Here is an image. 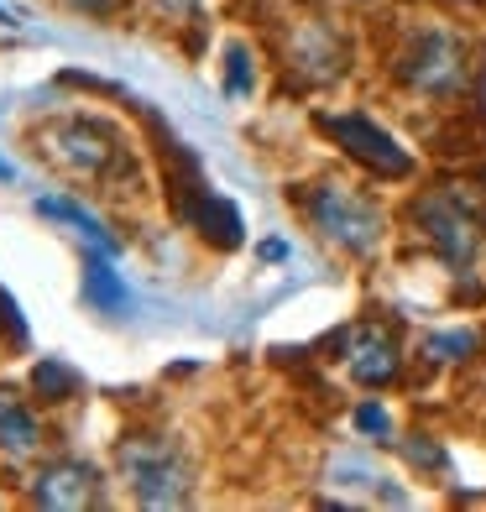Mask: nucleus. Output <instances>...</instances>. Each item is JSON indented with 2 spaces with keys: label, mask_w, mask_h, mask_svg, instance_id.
Listing matches in <instances>:
<instances>
[{
  "label": "nucleus",
  "mask_w": 486,
  "mask_h": 512,
  "mask_svg": "<svg viewBox=\"0 0 486 512\" xmlns=\"http://www.w3.org/2000/svg\"><path fill=\"white\" fill-rule=\"evenodd\" d=\"M298 204H304L309 225L324 241L351 251V256H372L387 236V215L377 209V199H366L361 189H351V183H340V178L314 183L309 194H298Z\"/></svg>",
  "instance_id": "1"
},
{
  "label": "nucleus",
  "mask_w": 486,
  "mask_h": 512,
  "mask_svg": "<svg viewBox=\"0 0 486 512\" xmlns=\"http://www.w3.org/2000/svg\"><path fill=\"white\" fill-rule=\"evenodd\" d=\"M392 74H398V84H408L413 95L445 100L455 89H466L471 48H466V37L450 32V27H419L398 48V58H392Z\"/></svg>",
  "instance_id": "2"
},
{
  "label": "nucleus",
  "mask_w": 486,
  "mask_h": 512,
  "mask_svg": "<svg viewBox=\"0 0 486 512\" xmlns=\"http://www.w3.org/2000/svg\"><path fill=\"white\" fill-rule=\"evenodd\" d=\"M413 225H419V236L429 241V251L455 272H466L481 256V215L471 209L466 194H455V189L419 194L413 199Z\"/></svg>",
  "instance_id": "3"
},
{
  "label": "nucleus",
  "mask_w": 486,
  "mask_h": 512,
  "mask_svg": "<svg viewBox=\"0 0 486 512\" xmlns=\"http://www.w3.org/2000/svg\"><path fill=\"white\" fill-rule=\"evenodd\" d=\"M115 455H121V471L142 507H178L189 497V465L162 434H131Z\"/></svg>",
  "instance_id": "4"
},
{
  "label": "nucleus",
  "mask_w": 486,
  "mask_h": 512,
  "mask_svg": "<svg viewBox=\"0 0 486 512\" xmlns=\"http://www.w3.org/2000/svg\"><path fill=\"white\" fill-rule=\"evenodd\" d=\"M58 168H68L74 178H105L110 162L121 157V131L95 121V115H68V121H53L48 131H42V147Z\"/></svg>",
  "instance_id": "5"
},
{
  "label": "nucleus",
  "mask_w": 486,
  "mask_h": 512,
  "mask_svg": "<svg viewBox=\"0 0 486 512\" xmlns=\"http://www.w3.org/2000/svg\"><path fill=\"white\" fill-rule=\"evenodd\" d=\"M319 131L330 136V142L361 162L366 173H377V178H408L413 173V157L408 147L392 136L387 126H377L372 115H361V110H345V115H319Z\"/></svg>",
  "instance_id": "6"
},
{
  "label": "nucleus",
  "mask_w": 486,
  "mask_h": 512,
  "mask_svg": "<svg viewBox=\"0 0 486 512\" xmlns=\"http://www.w3.org/2000/svg\"><path fill=\"white\" fill-rule=\"evenodd\" d=\"M32 502L63 507V512L95 507L100 502V471H95V465H84V460H53V465H42V471L32 476Z\"/></svg>",
  "instance_id": "7"
},
{
  "label": "nucleus",
  "mask_w": 486,
  "mask_h": 512,
  "mask_svg": "<svg viewBox=\"0 0 486 512\" xmlns=\"http://www.w3.org/2000/svg\"><path fill=\"white\" fill-rule=\"evenodd\" d=\"M345 371H351L361 387H387V382H398L403 356H398V345H392V335L372 324V330H356L345 340Z\"/></svg>",
  "instance_id": "8"
},
{
  "label": "nucleus",
  "mask_w": 486,
  "mask_h": 512,
  "mask_svg": "<svg viewBox=\"0 0 486 512\" xmlns=\"http://www.w3.org/2000/svg\"><path fill=\"white\" fill-rule=\"evenodd\" d=\"M32 209H37L42 220L68 225V230H74V236H79L89 251H105V256L121 251V241H115L110 230H105V220L95 215V209H84L79 199H68V194H37V199H32Z\"/></svg>",
  "instance_id": "9"
},
{
  "label": "nucleus",
  "mask_w": 486,
  "mask_h": 512,
  "mask_svg": "<svg viewBox=\"0 0 486 512\" xmlns=\"http://www.w3.org/2000/svg\"><path fill=\"white\" fill-rule=\"evenodd\" d=\"M84 304L95 309V314H105V319H126L131 314L126 277L110 267L105 251H89V246H84Z\"/></svg>",
  "instance_id": "10"
},
{
  "label": "nucleus",
  "mask_w": 486,
  "mask_h": 512,
  "mask_svg": "<svg viewBox=\"0 0 486 512\" xmlns=\"http://www.w3.org/2000/svg\"><path fill=\"white\" fill-rule=\"evenodd\" d=\"M37 445H42L37 413L21 403L11 387H0V450H6V455H32Z\"/></svg>",
  "instance_id": "11"
},
{
  "label": "nucleus",
  "mask_w": 486,
  "mask_h": 512,
  "mask_svg": "<svg viewBox=\"0 0 486 512\" xmlns=\"http://www.w3.org/2000/svg\"><path fill=\"white\" fill-rule=\"evenodd\" d=\"M194 225H199V236L210 241L215 251H236L241 241H246V220H241V209L230 204V199H220V194H210L199 209H194Z\"/></svg>",
  "instance_id": "12"
},
{
  "label": "nucleus",
  "mask_w": 486,
  "mask_h": 512,
  "mask_svg": "<svg viewBox=\"0 0 486 512\" xmlns=\"http://www.w3.org/2000/svg\"><path fill=\"white\" fill-rule=\"evenodd\" d=\"M79 387H84V377L68 361H58V356H42L32 366V392H37L42 403H74Z\"/></svg>",
  "instance_id": "13"
},
{
  "label": "nucleus",
  "mask_w": 486,
  "mask_h": 512,
  "mask_svg": "<svg viewBox=\"0 0 486 512\" xmlns=\"http://www.w3.org/2000/svg\"><path fill=\"white\" fill-rule=\"evenodd\" d=\"M476 345H481V335L476 330H434V335H424V361H439V366H455V361H471L476 356Z\"/></svg>",
  "instance_id": "14"
},
{
  "label": "nucleus",
  "mask_w": 486,
  "mask_h": 512,
  "mask_svg": "<svg viewBox=\"0 0 486 512\" xmlns=\"http://www.w3.org/2000/svg\"><path fill=\"white\" fill-rule=\"evenodd\" d=\"M251 89H257V58H251L246 42H230V48H225V95L246 100Z\"/></svg>",
  "instance_id": "15"
},
{
  "label": "nucleus",
  "mask_w": 486,
  "mask_h": 512,
  "mask_svg": "<svg viewBox=\"0 0 486 512\" xmlns=\"http://www.w3.org/2000/svg\"><path fill=\"white\" fill-rule=\"evenodd\" d=\"M356 429H361L366 439H392V413H387L382 403H361V408H356Z\"/></svg>",
  "instance_id": "16"
},
{
  "label": "nucleus",
  "mask_w": 486,
  "mask_h": 512,
  "mask_svg": "<svg viewBox=\"0 0 486 512\" xmlns=\"http://www.w3.org/2000/svg\"><path fill=\"white\" fill-rule=\"evenodd\" d=\"M403 455L413 465H424V471H445V450H439L434 439H424V434H413V445H403Z\"/></svg>",
  "instance_id": "17"
},
{
  "label": "nucleus",
  "mask_w": 486,
  "mask_h": 512,
  "mask_svg": "<svg viewBox=\"0 0 486 512\" xmlns=\"http://www.w3.org/2000/svg\"><path fill=\"white\" fill-rule=\"evenodd\" d=\"M288 256V241H262V262H283Z\"/></svg>",
  "instance_id": "18"
},
{
  "label": "nucleus",
  "mask_w": 486,
  "mask_h": 512,
  "mask_svg": "<svg viewBox=\"0 0 486 512\" xmlns=\"http://www.w3.org/2000/svg\"><path fill=\"white\" fill-rule=\"evenodd\" d=\"M0 27H21V16H16L11 6H0Z\"/></svg>",
  "instance_id": "19"
},
{
  "label": "nucleus",
  "mask_w": 486,
  "mask_h": 512,
  "mask_svg": "<svg viewBox=\"0 0 486 512\" xmlns=\"http://www.w3.org/2000/svg\"><path fill=\"white\" fill-rule=\"evenodd\" d=\"M11 178H16V168H11L6 157H0V183H11Z\"/></svg>",
  "instance_id": "20"
}]
</instances>
